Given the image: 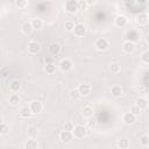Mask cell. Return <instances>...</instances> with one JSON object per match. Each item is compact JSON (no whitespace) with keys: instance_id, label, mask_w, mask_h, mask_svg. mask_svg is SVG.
I'll return each instance as SVG.
<instances>
[{"instance_id":"cell-32","label":"cell","mask_w":149,"mask_h":149,"mask_svg":"<svg viewBox=\"0 0 149 149\" xmlns=\"http://www.w3.org/2000/svg\"><path fill=\"white\" fill-rule=\"evenodd\" d=\"M64 28H65L66 31H72L73 28H74V23H73V21H71V20L65 21V23H64Z\"/></svg>"},{"instance_id":"cell-37","label":"cell","mask_w":149,"mask_h":149,"mask_svg":"<svg viewBox=\"0 0 149 149\" xmlns=\"http://www.w3.org/2000/svg\"><path fill=\"white\" fill-rule=\"evenodd\" d=\"M85 3L87 6H93V5L97 3V0H85Z\"/></svg>"},{"instance_id":"cell-3","label":"cell","mask_w":149,"mask_h":149,"mask_svg":"<svg viewBox=\"0 0 149 149\" xmlns=\"http://www.w3.org/2000/svg\"><path fill=\"white\" fill-rule=\"evenodd\" d=\"M94 47H95L98 50H100V51H104V50L108 49V47H109V43H108V41H107L106 38H104V37H100V38L95 40V42H94Z\"/></svg>"},{"instance_id":"cell-5","label":"cell","mask_w":149,"mask_h":149,"mask_svg":"<svg viewBox=\"0 0 149 149\" xmlns=\"http://www.w3.org/2000/svg\"><path fill=\"white\" fill-rule=\"evenodd\" d=\"M29 108L31 111V114H40L43 111V105H42V102H40L37 100H34V101L30 102Z\"/></svg>"},{"instance_id":"cell-21","label":"cell","mask_w":149,"mask_h":149,"mask_svg":"<svg viewBox=\"0 0 149 149\" xmlns=\"http://www.w3.org/2000/svg\"><path fill=\"white\" fill-rule=\"evenodd\" d=\"M22 33L24 34V35H29L33 30H34V28H33V26H31V23H30V21H28V22H24L23 24H22Z\"/></svg>"},{"instance_id":"cell-26","label":"cell","mask_w":149,"mask_h":149,"mask_svg":"<svg viewBox=\"0 0 149 149\" xmlns=\"http://www.w3.org/2000/svg\"><path fill=\"white\" fill-rule=\"evenodd\" d=\"M8 101H9V104H10L12 106H16V105H19V102H20V97H19L16 93H13V94L9 97Z\"/></svg>"},{"instance_id":"cell-27","label":"cell","mask_w":149,"mask_h":149,"mask_svg":"<svg viewBox=\"0 0 149 149\" xmlns=\"http://www.w3.org/2000/svg\"><path fill=\"white\" fill-rule=\"evenodd\" d=\"M44 70L47 71V73H54L55 71H56V65L52 63V62H50V63H47L45 64V66H44Z\"/></svg>"},{"instance_id":"cell-2","label":"cell","mask_w":149,"mask_h":149,"mask_svg":"<svg viewBox=\"0 0 149 149\" xmlns=\"http://www.w3.org/2000/svg\"><path fill=\"white\" fill-rule=\"evenodd\" d=\"M65 10L68 13H71V14H74L77 13V10L79 9V2L77 0H68L65 2Z\"/></svg>"},{"instance_id":"cell-34","label":"cell","mask_w":149,"mask_h":149,"mask_svg":"<svg viewBox=\"0 0 149 149\" xmlns=\"http://www.w3.org/2000/svg\"><path fill=\"white\" fill-rule=\"evenodd\" d=\"M8 132H9L8 125L7 123H0V134L1 135H6V134H8Z\"/></svg>"},{"instance_id":"cell-10","label":"cell","mask_w":149,"mask_h":149,"mask_svg":"<svg viewBox=\"0 0 149 149\" xmlns=\"http://www.w3.org/2000/svg\"><path fill=\"white\" fill-rule=\"evenodd\" d=\"M114 23H115L116 27H119V28H123V27L127 26V23H128V19H127L125 15H118V16L114 19Z\"/></svg>"},{"instance_id":"cell-14","label":"cell","mask_w":149,"mask_h":149,"mask_svg":"<svg viewBox=\"0 0 149 149\" xmlns=\"http://www.w3.org/2000/svg\"><path fill=\"white\" fill-rule=\"evenodd\" d=\"M93 113H94V109H93V107H92V106H90V105L85 106V107L83 108V112H81L83 116H84V118H86V119L92 118V116H93Z\"/></svg>"},{"instance_id":"cell-17","label":"cell","mask_w":149,"mask_h":149,"mask_svg":"<svg viewBox=\"0 0 149 149\" xmlns=\"http://www.w3.org/2000/svg\"><path fill=\"white\" fill-rule=\"evenodd\" d=\"M23 147H24L26 149H36V148L38 147V143H37V141H36V140H34V139H30V137H29V140H27V141L24 142Z\"/></svg>"},{"instance_id":"cell-25","label":"cell","mask_w":149,"mask_h":149,"mask_svg":"<svg viewBox=\"0 0 149 149\" xmlns=\"http://www.w3.org/2000/svg\"><path fill=\"white\" fill-rule=\"evenodd\" d=\"M129 146H130V143H129V141L126 140V139H121V140H119L118 143H116V147L120 148V149H127V148H129Z\"/></svg>"},{"instance_id":"cell-22","label":"cell","mask_w":149,"mask_h":149,"mask_svg":"<svg viewBox=\"0 0 149 149\" xmlns=\"http://www.w3.org/2000/svg\"><path fill=\"white\" fill-rule=\"evenodd\" d=\"M20 115H21L22 118H24V119H28V118L31 115V111H30L29 106H23V107H21V109H20Z\"/></svg>"},{"instance_id":"cell-29","label":"cell","mask_w":149,"mask_h":149,"mask_svg":"<svg viewBox=\"0 0 149 149\" xmlns=\"http://www.w3.org/2000/svg\"><path fill=\"white\" fill-rule=\"evenodd\" d=\"M15 6L19 9H24L28 6V1L27 0H15Z\"/></svg>"},{"instance_id":"cell-20","label":"cell","mask_w":149,"mask_h":149,"mask_svg":"<svg viewBox=\"0 0 149 149\" xmlns=\"http://www.w3.org/2000/svg\"><path fill=\"white\" fill-rule=\"evenodd\" d=\"M30 23H31V26H33L34 29H41V28L43 27V20H42L41 17H35V19H33V20L30 21Z\"/></svg>"},{"instance_id":"cell-35","label":"cell","mask_w":149,"mask_h":149,"mask_svg":"<svg viewBox=\"0 0 149 149\" xmlns=\"http://www.w3.org/2000/svg\"><path fill=\"white\" fill-rule=\"evenodd\" d=\"M130 113H133L134 115H139L140 113H141V109H140V107L139 106H136V105H133V106H130V111H129Z\"/></svg>"},{"instance_id":"cell-19","label":"cell","mask_w":149,"mask_h":149,"mask_svg":"<svg viewBox=\"0 0 149 149\" xmlns=\"http://www.w3.org/2000/svg\"><path fill=\"white\" fill-rule=\"evenodd\" d=\"M135 105L139 106L141 111H142V109H147V107H148V100H147L146 98L139 97V98L136 99V104H135Z\"/></svg>"},{"instance_id":"cell-6","label":"cell","mask_w":149,"mask_h":149,"mask_svg":"<svg viewBox=\"0 0 149 149\" xmlns=\"http://www.w3.org/2000/svg\"><path fill=\"white\" fill-rule=\"evenodd\" d=\"M72 33L77 37H83L86 34V27L83 23H77V24H74V28H73Z\"/></svg>"},{"instance_id":"cell-7","label":"cell","mask_w":149,"mask_h":149,"mask_svg":"<svg viewBox=\"0 0 149 149\" xmlns=\"http://www.w3.org/2000/svg\"><path fill=\"white\" fill-rule=\"evenodd\" d=\"M73 139V135H72V132H69V130H65L63 129L61 133H59V140L63 142V143H70Z\"/></svg>"},{"instance_id":"cell-11","label":"cell","mask_w":149,"mask_h":149,"mask_svg":"<svg viewBox=\"0 0 149 149\" xmlns=\"http://www.w3.org/2000/svg\"><path fill=\"white\" fill-rule=\"evenodd\" d=\"M122 120H123V122H125L126 125H133V123L136 121V115H134V114L130 113V112H126V113H123V115H122Z\"/></svg>"},{"instance_id":"cell-31","label":"cell","mask_w":149,"mask_h":149,"mask_svg":"<svg viewBox=\"0 0 149 149\" xmlns=\"http://www.w3.org/2000/svg\"><path fill=\"white\" fill-rule=\"evenodd\" d=\"M140 143L143 146V147H148L149 146V136L147 134H143L141 137H140Z\"/></svg>"},{"instance_id":"cell-18","label":"cell","mask_w":149,"mask_h":149,"mask_svg":"<svg viewBox=\"0 0 149 149\" xmlns=\"http://www.w3.org/2000/svg\"><path fill=\"white\" fill-rule=\"evenodd\" d=\"M111 93H112L113 97L119 98V97H121V94H122V87H121L120 85H113V86L111 87Z\"/></svg>"},{"instance_id":"cell-30","label":"cell","mask_w":149,"mask_h":149,"mask_svg":"<svg viewBox=\"0 0 149 149\" xmlns=\"http://www.w3.org/2000/svg\"><path fill=\"white\" fill-rule=\"evenodd\" d=\"M140 59H141V62L143 63V64H148L149 63V51H143L142 52V55L140 56Z\"/></svg>"},{"instance_id":"cell-13","label":"cell","mask_w":149,"mask_h":149,"mask_svg":"<svg viewBox=\"0 0 149 149\" xmlns=\"http://www.w3.org/2000/svg\"><path fill=\"white\" fill-rule=\"evenodd\" d=\"M48 50H49L50 55L56 56V55H58V54L61 52V45H59L58 43H51V44L49 45Z\"/></svg>"},{"instance_id":"cell-12","label":"cell","mask_w":149,"mask_h":149,"mask_svg":"<svg viewBox=\"0 0 149 149\" xmlns=\"http://www.w3.org/2000/svg\"><path fill=\"white\" fill-rule=\"evenodd\" d=\"M122 50H123L126 54H132V52H134V50H135V43L132 42V41H126V42L122 44Z\"/></svg>"},{"instance_id":"cell-28","label":"cell","mask_w":149,"mask_h":149,"mask_svg":"<svg viewBox=\"0 0 149 149\" xmlns=\"http://www.w3.org/2000/svg\"><path fill=\"white\" fill-rule=\"evenodd\" d=\"M109 70H111V72L112 73H119L120 71H121V66L118 64V63H112L111 65H109Z\"/></svg>"},{"instance_id":"cell-9","label":"cell","mask_w":149,"mask_h":149,"mask_svg":"<svg viewBox=\"0 0 149 149\" xmlns=\"http://www.w3.org/2000/svg\"><path fill=\"white\" fill-rule=\"evenodd\" d=\"M80 97H87L91 93V86L88 84H79L77 87Z\"/></svg>"},{"instance_id":"cell-23","label":"cell","mask_w":149,"mask_h":149,"mask_svg":"<svg viewBox=\"0 0 149 149\" xmlns=\"http://www.w3.org/2000/svg\"><path fill=\"white\" fill-rule=\"evenodd\" d=\"M21 88V83L19 80H12L9 84V90L12 92H19V90Z\"/></svg>"},{"instance_id":"cell-15","label":"cell","mask_w":149,"mask_h":149,"mask_svg":"<svg viewBox=\"0 0 149 149\" xmlns=\"http://www.w3.org/2000/svg\"><path fill=\"white\" fill-rule=\"evenodd\" d=\"M136 22L140 26H146L148 23V14L147 13H140L136 17Z\"/></svg>"},{"instance_id":"cell-8","label":"cell","mask_w":149,"mask_h":149,"mask_svg":"<svg viewBox=\"0 0 149 149\" xmlns=\"http://www.w3.org/2000/svg\"><path fill=\"white\" fill-rule=\"evenodd\" d=\"M40 50H41V44H40L37 41H30V42L28 43V52H29V54L35 55V54H37Z\"/></svg>"},{"instance_id":"cell-36","label":"cell","mask_w":149,"mask_h":149,"mask_svg":"<svg viewBox=\"0 0 149 149\" xmlns=\"http://www.w3.org/2000/svg\"><path fill=\"white\" fill-rule=\"evenodd\" d=\"M73 127H74L73 123L70 122V121H69V122H65V125H64V129H65V130H69V132H72Z\"/></svg>"},{"instance_id":"cell-4","label":"cell","mask_w":149,"mask_h":149,"mask_svg":"<svg viewBox=\"0 0 149 149\" xmlns=\"http://www.w3.org/2000/svg\"><path fill=\"white\" fill-rule=\"evenodd\" d=\"M73 64H72V61L69 59V58H63L61 62H59V69L62 72H68L72 69Z\"/></svg>"},{"instance_id":"cell-1","label":"cell","mask_w":149,"mask_h":149,"mask_svg":"<svg viewBox=\"0 0 149 149\" xmlns=\"http://www.w3.org/2000/svg\"><path fill=\"white\" fill-rule=\"evenodd\" d=\"M86 134H87V130L84 126L78 125V126H74L72 129V135L76 139H84L86 136Z\"/></svg>"},{"instance_id":"cell-24","label":"cell","mask_w":149,"mask_h":149,"mask_svg":"<svg viewBox=\"0 0 149 149\" xmlns=\"http://www.w3.org/2000/svg\"><path fill=\"white\" fill-rule=\"evenodd\" d=\"M37 128L36 127H34V126H30V127H28V129H27V135H28V137H30V139H35L36 136H37Z\"/></svg>"},{"instance_id":"cell-33","label":"cell","mask_w":149,"mask_h":149,"mask_svg":"<svg viewBox=\"0 0 149 149\" xmlns=\"http://www.w3.org/2000/svg\"><path fill=\"white\" fill-rule=\"evenodd\" d=\"M69 94H70V98H71L72 100H77V99L80 97V94H79V92H78L77 88H72Z\"/></svg>"},{"instance_id":"cell-16","label":"cell","mask_w":149,"mask_h":149,"mask_svg":"<svg viewBox=\"0 0 149 149\" xmlns=\"http://www.w3.org/2000/svg\"><path fill=\"white\" fill-rule=\"evenodd\" d=\"M126 37H127V41L135 42V41H137V40H139L140 34H139L136 30H129V31L126 34Z\"/></svg>"}]
</instances>
